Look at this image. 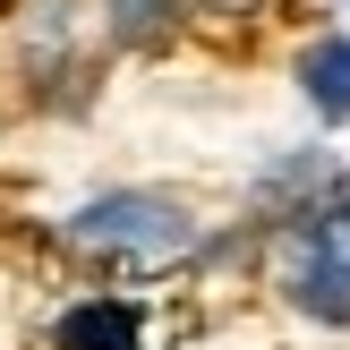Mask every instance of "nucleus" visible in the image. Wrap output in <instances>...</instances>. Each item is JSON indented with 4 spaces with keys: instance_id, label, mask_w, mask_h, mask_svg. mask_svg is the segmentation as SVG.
Returning a JSON list of instances; mask_svg holds the SVG:
<instances>
[{
    "instance_id": "1",
    "label": "nucleus",
    "mask_w": 350,
    "mask_h": 350,
    "mask_svg": "<svg viewBox=\"0 0 350 350\" xmlns=\"http://www.w3.org/2000/svg\"><path fill=\"white\" fill-rule=\"evenodd\" d=\"M68 239L94 248L103 265H137L146 273V265H171V256L197 248V222L171 197H103V205H85V214L68 222Z\"/></svg>"
},
{
    "instance_id": "2",
    "label": "nucleus",
    "mask_w": 350,
    "mask_h": 350,
    "mask_svg": "<svg viewBox=\"0 0 350 350\" xmlns=\"http://www.w3.org/2000/svg\"><path fill=\"white\" fill-rule=\"evenodd\" d=\"M291 299H299L317 325H350V197H334L317 222H308Z\"/></svg>"
},
{
    "instance_id": "3",
    "label": "nucleus",
    "mask_w": 350,
    "mask_h": 350,
    "mask_svg": "<svg viewBox=\"0 0 350 350\" xmlns=\"http://www.w3.org/2000/svg\"><path fill=\"white\" fill-rule=\"evenodd\" d=\"M51 350H137V308L129 299H77L51 325Z\"/></svg>"
},
{
    "instance_id": "4",
    "label": "nucleus",
    "mask_w": 350,
    "mask_h": 350,
    "mask_svg": "<svg viewBox=\"0 0 350 350\" xmlns=\"http://www.w3.org/2000/svg\"><path fill=\"white\" fill-rule=\"evenodd\" d=\"M299 94L317 103L325 120H350V34H317L299 51Z\"/></svg>"
}]
</instances>
